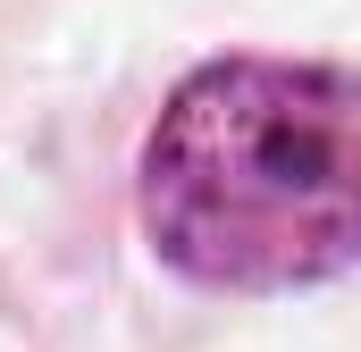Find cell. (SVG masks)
<instances>
[{
	"label": "cell",
	"mask_w": 361,
	"mask_h": 352,
	"mask_svg": "<svg viewBox=\"0 0 361 352\" xmlns=\"http://www.w3.org/2000/svg\"><path fill=\"white\" fill-rule=\"evenodd\" d=\"M135 218L202 294H302L361 268V68L210 59L143 134Z\"/></svg>",
	"instance_id": "cell-1"
}]
</instances>
